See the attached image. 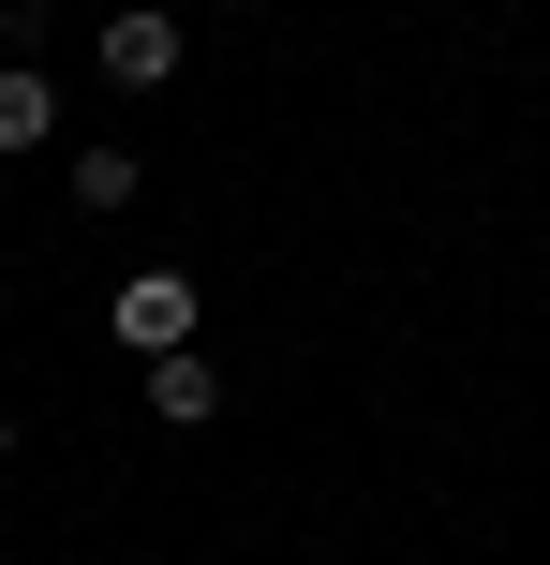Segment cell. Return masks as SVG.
I'll use <instances>...</instances> for the list:
<instances>
[{"instance_id": "cell-1", "label": "cell", "mask_w": 550, "mask_h": 565, "mask_svg": "<svg viewBox=\"0 0 550 565\" xmlns=\"http://www.w3.org/2000/svg\"><path fill=\"white\" fill-rule=\"evenodd\" d=\"M105 328L134 342V358H179V342L208 328V298H194V268H134V282L105 298Z\"/></svg>"}, {"instance_id": "cell-2", "label": "cell", "mask_w": 550, "mask_h": 565, "mask_svg": "<svg viewBox=\"0 0 550 565\" xmlns=\"http://www.w3.org/2000/svg\"><path fill=\"white\" fill-rule=\"evenodd\" d=\"M89 60H105V89H179V60H194V45H179V15H164V0H119Z\"/></svg>"}, {"instance_id": "cell-3", "label": "cell", "mask_w": 550, "mask_h": 565, "mask_svg": "<svg viewBox=\"0 0 550 565\" xmlns=\"http://www.w3.org/2000/svg\"><path fill=\"white\" fill-rule=\"evenodd\" d=\"M134 372H149V417H164V431H208V417H224V372H208L194 342H179V358H134Z\"/></svg>"}, {"instance_id": "cell-4", "label": "cell", "mask_w": 550, "mask_h": 565, "mask_svg": "<svg viewBox=\"0 0 550 565\" xmlns=\"http://www.w3.org/2000/svg\"><path fill=\"white\" fill-rule=\"evenodd\" d=\"M60 135V89H45V60H0V164L15 149H45Z\"/></svg>"}, {"instance_id": "cell-5", "label": "cell", "mask_w": 550, "mask_h": 565, "mask_svg": "<svg viewBox=\"0 0 550 565\" xmlns=\"http://www.w3.org/2000/svg\"><path fill=\"white\" fill-rule=\"evenodd\" d=\"M75 209H134V149H75Z\"/></svg>"}, {"instance_id": "cell-6", "label": "cell", "mask_w": 550, "mask_h": 565, "mask_svg": "<svg viewBox=\"0 0 550 565\" xmlns=\"http://www.w3.org/2000/svg\"><path fill=\"white\" fill-rule=\"evenodd\" d=\"M0 461H15V417H0Z\"/></svg>"}]
</instances>
